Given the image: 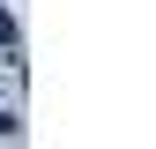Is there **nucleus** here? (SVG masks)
<instances>
[{"mask_svg": "<svg viewBox=\"0 0 156 149\" xmlns=\"http://www.w3.org/2000/svg\"><path fill=\"white\" fill-rule=\"evenodd\" d=\"M8 37H15V23H8V15H0V45H8Z\"/></svg>", "mask_w": 156, "mask_h": 149, "instance_id": "f257e3e1", "label": "nucleus"}]
</instances>
